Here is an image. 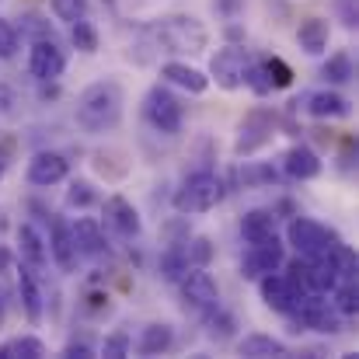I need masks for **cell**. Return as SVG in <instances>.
<instances>
[{
  "instance_id": "6da1fadb",
  "label": "cell",
  "mask_w": 359,
  "mask_h": 359,
  "mask_svg": "<svg viewBox=\"0 0 359 359\" xmlns=\"http://www.w3.org/2000/svg\"><path fill=\"white\" fill-rule=\"evenodd\" d=\"M122 109H126V95L116 81H95L77 95L74 105V119L84 133H112L122 122Z\"/></svg>"
},
{
  "instance_id": "7a4b0ae2",
  "label": "cell",
  "mask_w": 359,
  "mask_h": 359,
  "mask_svg": "<svg viewBox=\"0 0 359 359\" xmlns=\"http://www.w3.org/2000/svg\"><path fill=\"white\" fill-rule=\"evenodd\" d=\"M147 32L157 46H164L168 53H182V56H199L210 46V28L196 14H164Z\"/></svg>"
},
{
  "instance_id": "3957f363",
  "label": "cell",
  "mask_w": 359,
  "mask_h": 359,
  "mask_svg": "<svg viewBox=\"0 0 359 359\" xmlns=\"http://www.w3.org/2000/svg\"><path fill=\"white\" fill-rule=\"evenodd\" d=\"M224 182L213 171H196L182 182V189L175 192V210L192 217V213H210L220 199H224Z\"/></svg>"
},
{
  "instance_id": "277c9868",
  "label": "cell",
  "mask_w": 359,
  "mask_h": 359,
  "mask_svg": "<svg viewBox=\"0 0 359 359\" xmlns=\"http://www.w3.org/2000/svg\"><path fill=\"white\" fill-rule=\"evenodd\" d=\"M293 321H297V332L307 328V332H321V335H339L342 332V314L332 307L328 293H307V297H297L293 307H290Z\"/></svg>"
},
{
  "instance_id": "5b68a950",
  "label": "cell",
  "mask_w": 359,
  "mask_h": 359,
  "mask_svg": "<svg viewBox=\"0 0 359 359\" xmlns=\"http://www.w3.org/2000/svg\"><path fill=\"white\" fill-rule=\"evenodd\" d=\"M178 290H182L185 311L196 314V318H206L210 311L220 307V286H217V279H213L203 265H192V269L178 279Z\"/></svg>"
},
{
  "instance_id": "8992f818",
  "label": "cell",
  "mask_w": 359,
  "mask_h": 359,
  "mask_svg": "<svg viewBox=\"0 0 359 359\" xmlns=\"http://www.w3.org/2000/svg\"><path fill=\"white\" fill-rule=\"evenodd\" d=\"M286 241L297 248V255L318 258V255H325V251H332V248L339 244V234H335L332 227H325V224H318V220L297 213V217L290 220V227H286Z\"/></svg>"
},
{
  "instance_id": "52a82bcc",
  "label": "cell",
  "mask_w": 359,
  "mask_h": 359,
  "mask_svg": "<svg viewBox=\"0 0 359 359\" xmlns=\"http://www.w3.org/2000/svg\"><path fill=\"white\" fill-rule=\"evenodd\" d=\"M143 116H147V122H150L157 133L175 136V133H182L185 109H182V102H178V98H175L168 88L154 84V88L147 91V98H143Z\"/></svg>"
},
{
  "instance_id": "ba28073f",
  "label": "cell",
  "mask_w": 359,
  "mask_h": 359,
  "mask_svg": "<svg viewBox=\"0 0 359 359\" xmlns=\"http://www.w3.org/2000/svg\"><path fill=\"white\" fill-rule=\"evenodd\" d=\"M276 136V116L269 109H251L238 126V140H234V154L238 157H251L258 154L265 143H272Z\"/></svg>"
},
{
  "instance_id": "9c48e42d",
  "label": "cell",
  "mask_w": 359,
  "mask_h": 359,
  "mask_svg": "<svg viewBox=\"0 0 359 359\" xmlns=\"http://www.w3.org/2000/svg\"><path fill=\"white\" fill-rule=\"evenodd\" d=\"M248 63H251V53L244 46H224L210 60V81H217V88H224V91H238L244 88Z\"/></svg>"
},
{
  "instance_id": "30bf717a",
  "label": "cell",
  "mask_w": 359,
  "mask_h": 359,
  "mask_svg": "<svg viewBox=\"0 0 359 359\" xmlns=\"http://www.w3.org/2000/svg\"><path fill=\"white\" fill-rule=\"evenodd\" d=\"M28 70L35 81L49 84V81H60L63 70H67V53L60 49V42L49 35V39H35L32 42V53H28Z\"/></svg>"
},
{
  "instance_id": "8fae6325",
  "label": "cell",
  "mask_w": 359,
  "mask_h": 359,
  "mask_svg": "<svg viewBox=\"0 0 359 359\" xmlns=\"http://www.w3.org/2000/svg\"><path fill=\"white\" fill-rule=\"evenodd\" d=\"M283 262H286V244L272 234V238L248 244L244 262H241V272H244V279H258L265 272H276Z\"/></svg>"
},
{
  "instance_id": "7c38bea8",
  "label": "cell",
  "mask_w": 359,
  "mask_h": 359,
  "mask_svg": "<svg viewBox=\"0 0 359 359\" xmlns=\"http://www.w3.org/2000/svg\"><path fill=\"white\" fill-rule=\"evenodd\" d=\"M70 175V161L56 150H39L32 161H28V182L39 185V189H49V185H60L63 178Z\"/></svg>"
},
{
  "instance_id": "4fadbf2b",
  "label": "cell",
  "mask_w": 359,
  "mask_h": 359,
  "mask_svg": "<svg viewBox=\"0 0 359 359\" xmlns=\"http://www.w3.org/2000/svg\"><path fill=\"white\" fill-rule=\"evenodd\" d=\"M105 224L119 238H140V231H143V220H140L136 206L126 196H109L105 199Z\"/></svg>"
},
{
  "instance_id": "5bb4252c",
  "label": "cell",
  "mask_w": 359,
  "mask_h": 359,
  "mask_svg": "<svg viewBox=\"0 0 359 359\" xmlns=\"http://www.w3.org/2000/svg\"><path fill=\"white\" fill-rule=\"evenodd\" d=\"M49 255H53V262L63 269V272H74L77 269V244H74V234H70V224H63L60 217H53L49 220Z\"/></svg>"
},
{
  "instance_id": "9a60e30c",
  "label": "cell",
  "mask_w": 359,
  "mask_h": 359,
  "mask_svg": "<svg viewBox=\"0 0 359 359\" xmlns=\"http://www.w3.org/2000/svg\"><path fill=\"white\" fill-rule=\"evenodd\" d=\"M70 234H74V244H77V255L98 258V255H105V251H109L102 224H98V220H91V217H77V220L70 224Z\"/></svg>"
},
{
  "instance_id": "2e32d148",
  "label": "cell",
  "mask_w": 359,
  "mask_h": 359,
  "mask_svg": "<svg viewBox=\"0 0 359 359\" xmlns=\"http://www.w3.org/2000/svg\"><path fill=\"white\" fill-rule=\"evenodd\" d=\"M18 297H21L25 318H28L32 325H39V321H42V304H46V297H42V286H39V276H35L32 265H21V272H18Z\"/></svg>"
},
{
  "instance_id": "e0dca14e",
  "label": "cell",
  "mask_w": 359,
  "mask_h": 359,
  "mask_svg": "<svg viewBox=\"0 0 359 359\" xmlns=\"http://www.w3.org/2000/svg\"><path fill=\"white\" fill-rule=\"evenodd\" d=\"M258 293H262V300H265L269 311H276V314H290V307H293V290H290L286 276H279V272H265V276H258Z\"/></svg>"
},
{
  "instance_id": "ac0fdd59",
  "label": "cell",
  "mask_w": 359,
  "mask_h": 359,
  "mask_svg": "<svg viewBox=\"0 0 359 359\" xmlns=\"http://www.w3.org/2000/svg\"><path fill=\"white\" fill-rule=\"evenodd\" d=\"M304 109L314 119H346L353 112L349 98H342L339 91H314V95L304 98Z\"/></svg>"
},
{
  "instance_id": "d6986e66",
  "label": "cell",
  "mask_w": 359,
  "mask_h": 359,
  "mask_svg": "<svg viewBox=\"0 0 359 359\" xmlns=\"http://www.w3.org/2000/svg\"><path fill=\"white\" fill-rule=\"evenodd\" d=\"M283 168H286V175L290 178H297V182H311V178H318L321 175V157L311 150V147H290L286 154H283Z\"/></svg>"
},
{
  "instance_id": "ffe728a7",
  "label": "cell",
  "mask_w": 359,
  "mask_h": 359,
  "mask_svg": "<svg viewBox=\"0 0 359 359\" xmlns=\"http://www.w3.org/2000/svg\"><path fill=\"white\" fill-rule=\"evenodd\" d=\"M161 77H164L168 84L189 91V95H203V91L210 88V77H206L203 70H196V67H189V63H178V60L164 63V67H161Z\"/></svg>"
},
{
  "instance_id": "44dd1931",
  "label": "cell",
  "mask_w": 359,
  "mask_h": 359,
  "mask_svg": "<svg viewBox=\"0 0 359 359\" xmlns=\"http://www.w3.org/2000/svg\"><path fill=\"white\" fill-rule=\"evenodd\" d=\"M328 39H332V25L325 18H304L300 28H297V42L311 56H321L328 49Z\"/></svg>"
},
{
  "instance_id": "7402d4cb",
  "label": "cell",
  "mask_w": 359,
  "mask_h": 359,
  "mask_svg": "<svg viewBox=\"0 0 359 359\" xmlns=\"http://www.w3.org/2000/svg\"><path fill=\"white\" fill-rule=\"evenodd\" d=\"M18 251H21V262L32 265V269H42L49 262V244H46V238L32 224L18 227Z\"/></svg>"
},
{
  "instance_id": "603a6c76",
  "label": "cell",
  "mask_w": 359,
  "mask_h": 359,
  "mask_svg": "<svg viewBox=\"0 0 359 359\" xmlns=\"http://www.w3.org/2000/svg\"><path fill=\"white\" fill-rule=\"evenodd\" d=\"M171 346H175V328H171L168 321H154V325L143 328V335H140V342H136V353H140V356H161V353H168Z\"/></svg>"
},
{
  "instance_id": "cb8c5ba5",
  "label": "cell",
  "mask_w": 359,
  "mask_h": 359,
  "mask_svg": "<svg viewBox=\"0 0 359 359\" xmlns=\"http://www.w3.org/2000/svg\"><path fill=\"white\" fill-rule=\"evenodd\" d=\"M238 349H241V356H251V359H283V356H290L286 342H279V339H272V335H262V332L244 335Z\"/></svg>"
},
{
  "instance_id": "d4e9b609",
  "label": "cell",
  "mask_w": 359,
  "mask_h": 359,
  "mask_svg": "<svg viewBox=\"0 0 359 359\" xmlns=\"http://www.w3.org/2000/svg\"><path fill=\"white\" fill-rule=\"evenodd\" d=\"M276 234V213L272 210H251V213H244L241 217V238L248 241V244H255V241H265Z\"/></svg>"
},
{
  "instance_id": "484cf974",
  "label": "cell",
  "mask_w": 359,
  "mask_h": 359,
  "mask_svg": "<svg viewBox=\"0 0 359 359\" xmlns=\"http://www.w3.org/2000/svg\"><path fill=\"white\" fill-rule=\"evenodd\" d=\"M189 269H192V265H189V258H185V248H182V241H171V244L164 248L161 262H157V276H161L164 283H178V279H182Z\"/></svg>"
},
{
  "instance_id": "4316f807",
  "label": "cell",
  "mask_w": 359,
  "mask_h": 359,
  "mask_svg": "<svg viewBox=\"0 0 359 359\" xmlns=\"http://www.w3.org/2000/svg\"><path fill=\"white\" fill-rule=\"evenodd\" d=\"M49 349L39 335H18L11 342H0V359H46Z\"/></svg>"
},
{
  "instance_id": "83f0119b",
  "label": "cell",
  "mask_w": 359,
  "mask_h": 359,
  "mask_svg": "<svg viewBox=\"0 0 359 359\" xmlns=\"http://www.w3.org/2000/svg\"><path fill=\"white\" fill-rule=\"evenodd\" d=\"M332 297V307L342 314V318H356V311H359V283L356 279H342V283H335L332 290H328Z\"/></svg>"
},
{
  "instance_id": "f1b7e54d",
  "label": "cell",
  "mask_w": 359,
  "mask_h": 359,
  "mask_svg": "<svg viewBox=\"0 0 359 359\" xmlns=\"http://www.w3.org/2000/svg\"><path fill=\"white\" fill-rule=\"evenodd\" d=\"M279 175L272 164H262V161H244L238 168V185L241 189H262V185H272Z\"/></svg>"
},
{
  "instance_id": "f546056e",
  "label": "cell",
  "mask_w": 359,
  "mask_h": 359,
  "mask_svg": "<svg viewBox=\"0 0 359 359\" xmlns=\"http://www.w3.org/2000/svg\"><path fill=\"white\" fill-rule=\"evenodd\" d=\"M321 77L325 81H332V84H349V81H356V67H353V56L342 49V53H335V56H328L325 60V67H321Z\"/></svg>"
},
{
  "instance_id": "4dcf8cb0",
  "label": "cell",
  "mask_w": 359,
  "mask_h": 359,
  "mask_svg": "<svg viewBox=\"0 0 359 359\" xmlns=\"http://www.w3.org/2000/svg\"><path fill=\"white\" fill-rule=\"evenodd\" d=\"M70 39H74V46L81 49V53H98V28L88 21V18H81V21H70Z\"/></svg>"
},
{
  "instance_id": "1f68e13d",
  "label": "cell",
  "mask_w": 359,
  "mask_h": 359,
  "mask_svg": "<svg viewBox=\"0 0 359 359\" xmlns=\"http://www.w3.org/2000/svg\"><path fill=\"white\" fill-rule=\"evenodd\" d=\"M262 70H265V77H269L272 91H283V88H290V84H293V70H290V63H286V60H279V56L262 60Z\"/></svg>"
},
{
  "instance_id": "d6a6232c",
  "label": "cell",
  "mask_w": 359,
  "mask_h": 359,
  "mask_svg": "<svg viewBox=\"0 0 359 359\" xmlns=\"http://www.w3.org/2000/svg\"><path fill=\"white\" fill-rule=\"evenodd\" d=\"M182 248H185L189 265H203V269H206V265L213 262V241L203 238V234H199V238H185L182 241Z\"/></svg>"
},
{
  "instance_id": "836d02e7",
  "label": "cell",
  "mask_w": 359,
  "mask_h": 359,
  "mask_svg": "<svg viewBox=\"0 0 359 359\" xmlns=\"http://www.w3.org/2000/svg\"><path fill=\"white\" fill-rule=\"evenodd\" d=\"M203 321L210 325V339H217V342H224V339H231V335H234V328H238V325H234V318H231V314H227L224 307H217V311H210V314H206Z\"/></svg>"
},
{
  "instance_id": "e575fe53",
  "label": "cell",
  "mask_w": 359,
  "mask_h": 359,
  "mask_svg": "<svg viewBox=\"0 0 359 359\" xmlns=\"http://www.w3.org/2000/svg\"><path fill=\"white\" fill-rule=\"evenodd\" d=\"M49 7L60 21H81V18H88L91 0H49Z\"/></svg>"
},
{
  "instance_id": "d590c367",
  "label": "cell",
  "mask_w": 359,
  "mask_h": 359,
  "mask_svg": "<svg viewBox=\"0 0 359 359\" xmlns=\"http://www.w3.org/2000/svg\"><path fill=\"white\" fill-rule=\"evenodd\" d=\"M244 88H251L255 95H272V84H269V77H265V70H262L258 60L248 63V70H244Z\"/></svg>"
},
{
  "instance_id": "8d00e7d4",
  "label": "cell",
  "mask_w": 359,
  "mask_h": 359,
  "mask_svg": "<svg viewBox=\"0 0 359 359\" xmlns=\"http://www.w3.org/2000/svg\"><path fill=\"white\" fill-rule=\"evenodd\" d=\"M98 356H105V359H122V356H129V335H126V332H112V335H109V339L102 342Z\"/></svg>"
},
{
  "instance_id": "74e56055",
  "label": "cell",
  "mask_w": 359,
  "mask_h": 359,
  "mask_svg": "<svg viewBox=\"0 0 359 359\" xmlns=\"http://www.w3.org/2000/svg\"><path fill=\"white\" fill-rule=\"evenodd\" d=\"M18 42H21L18 28H14L7 18H0V60H11V56L18 53Z\"/></svg>"
},
{
  "instance_id": "f35d334b",
  "label": "cell",
  "mask_w": 359,
  "mask_h": 359,
  "mask_svg": "<svg viewBox=\"0 0 359 359\" xmlns=\"http://www.w3.org/2000/svg\"><path fill=\"white\" fill-rule=\"evenodd\" d=\"M91 203H95V189H91V182H70L67 206H77V210H84V206H91Z\"/></svg>"
},
{
  "instance_id": "ab89813d",
  "label": "cell",
  "mask_w": 359,
  "mask_h": 359,
  "mask_svg": "<svg viewBox=\"0 0 359 359\" xmlns=\"http://www.w3.org/2000/svg\"><path fill=\"white\" fill-rule=\"evenodd\" d=\"M21 35L49 39V35H53V25H49V21H42V18H35V14H28V18H25V25H21Z\"/></svg>"
},
{
  "instance_id": "60d3db41",
  "label": "cell",
  "mask_w": 359,
  "mask_h": 359,
  "mask_svg": "<svg viewBox=\"0 0 359 359\" xmlns=\"http://www.w3.org/2000/svg\"><path fill=\"white\" fill-rule=\"evenodd\" d=\"M63 356H70V359H91V356H98V349H95V346H88V342H70V346L63 349Z\"/></svg>"
},
{
  "instance_id": "b9f144b4",
  "label": "cell",
  "mask_w": 359,
  "mask_h": 359,
  "mask_svg": "<svg viewBox=\"0 0 359 359\" xmlns=\"http://www.w3.org/2000/svg\"><path fill=\"white\" fill-rule=\"evenodd\" d=\"M11 105H14V95H11V88H4V84H0V116H4V112H11Z\"/></svg>"
},
{
  "instance_id": "7bdbcfd3",
  "label": "cell",
  "mask_w": 359,
  "mask_h": 359,
  "mask_svg": "<svg viewBox=\"0 0 359 359\" xmlns=\"http://www.w3.org/2000/svg\"><path fill=\"white\" fill-rule=\"evenodd\" d=\"M7 168H11V147H7V143H0V178L7 175Z\"/></svg>"
},
{
  "instance_id": "ee69618b",
  "label": "cell",
  "mask_w": 359,
  "mask_h": 359,
  "mask_svg": "<svg viewBox=\"0 0 359 359\" xmlns=\"http://www.w3.org/2000/svg\"><path fill=\"white\" fill-rule=\"evenodd\" d=\"M213 4H217V11H224V14H234L244 0H213Z\"/></svg>"
},
{
  "instance_id": "f6af8a7d",
  "label": "cell",
  "mask_w": 359,
  "mask_h": 359,
  "mask_svg": "<svg viewBox=\"0 0 359 359\" xmlns=\"http://www.w3.org/2000/svg\"><path fill=\"white\" fill-rule=\"evenodd\" d=\"M4 314H7V293L0 290V321H4Z\"/></svg>"
},
{
  "instance_id": "bcb514c9",
  "label": "cell",
  "mask_w": 359,
  "mask_h": 359,
  "mask_svg": "<svg viewBox=\"0 0 359 359\" xmlns=\"http://www.w3.org/2000/svg\"><path fill=\"white\" fill-rule=\"evenodd\" d=\"M7 227H11V224H7V213H4V210H0V238H4V234H7Z\"/></svg>"
},
{
  "instance_id": "7dc6e473",
  "label": "cell",
  "mask_w": 359,
  "mask_h": 359,
  "mask_svg": "<svg viewBox=\"0 0 359 359\" xmlns=\"http://www.w3.org/2000/svg\"><path fill=\"white\" fill-rule=\"evenodd\" d=\"M7 265H11V255H7V251L0 248V269H7Z\"/></svg>"
}]
</instances>
